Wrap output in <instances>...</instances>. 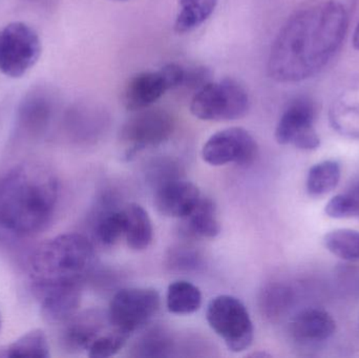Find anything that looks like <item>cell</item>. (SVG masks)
<instances>
[{
	"instance_id": "6da1fadb",
	"label": "cell",
	"mask_w": 359,
	"mask_h": 358,
	"mask_svg": "<svg viewBox=\"0 0 359 358\" xmlns=\"http://www.w3.org/2000/svg\"><path fill=\"white\" fill-rule=\"evenodd\" d=\"M349 14L327 0L302 8L280 29L270 50L268 73L278 82H299L320 74L343 46Z\"/></svg>"
},
{
	"instance_id": "7a4b0ae2",
	"label": "cell",
	"mask_w": 359,
	"mask_h": 358,
	"mask_svg": "<svg viewBox=\"0 0 359 358\" xmlns=\"http://www.w3.org/2000/svg\"><path fill=\"white\" fill-rule=\"evenodd\" d=\"M58 200L54 174L38 163H22L0 178V227L16 235H32L46 226Z\"/></svg>"
},
{
	"instance_id": "3957f363",
	"label": "cell",
	"mask_w": 359,
	"mask_h": 358,
	"mask_svg": "<svg viewBox=\"0 0 359 358\" xmlns=\"http://www.w3.org/2000/svg\"><path fill=\"white\" fill-rule=\"evenodd\" d=\"M94 263V247L88 239L79 233H65L48 240L34 252L29 273L34 287L82 284Z\"/></svg>"
},
{
	"instance_id": "277c9868",
	"label": "cell",
	"mask_w": 359,
	"mask_h": 358,
	"mask_svg": "<svg viewBox=\"0 0 359 358\" xmlns=\"http://www.w3.org/2000/svg\"><path fill=\"white\" fill-rule=\"evenodd\" d=\"M250 98L244 86L233 79L208 82L194 94L190 111L205 121H232L246 116Z\"/></svg>"
},
{
	"instance_id": "5b68a950",
	"label": "cell",
	"mask_w": 359,
	"mask_h": 358,
	"mask_svg": "<svg viewBox=\"0 0 359 358\" xmlns=\"http://www.w3.org/2000/svg\"><path fill=\"white\" fill-rule=\"evenodd\" d=\"M206 319L231 352L240 353L250 348L255 327L248 310L238 298L231 296L212 298L207 306Z\"/></svg>"
},
{
	"instance_id": "8992f818",
	"label": "cell",
	"mask_w": 359,
	"mask_h": 358,
	"mask_svg": "<svg viewBox=\"0 0 359 358\" xmlns=\"http://www.w3.org/2000/svg\"><path fill=\"white\" fill-rule=\"evenodd\" d=\"M42 53L41 40L34 27L22 21L8 23L0 31V73L13 79L35 67Z\"/></svg>"
},
{
	"instance_id": "52a82bcc",
	"label": "cell",
	"mask_w": 359,
	"mask_h": 358,
	"mask_svg": "<svg viewBox=\"0 0 359 358\" xmlns=\"http://www.w3.org/2000/svg\"><path fill=\"white\" fill-rule=\"evenodd\" d=\"M161 298L153 288H126L111 298L109 317L111 327L132 336L159 312Z\"/></svg>"
},
{
	"instance_id": "ba28073f",
	"label": "cell",
	"mask_w": 359,
	"mask_h": 358,
	"mask_svg": "<svg viewBox=\"0 0 359 358\" xmlns=\"http://www.w3.org/2000/svg\"><path fill=\"white\" fill-rule=\"evenodd\" d=\"M316 117V104L311 99L305 96L293 99L276 125V141L283 145H294L303 151H316L320 145L314 126Z\"/></svg>"
},
{
	"instance_id": "9c48e42d",
	"label": "cell",
	"mask_w": 359,
	"mask_h": 358,
	"mask_svg": "<svg viewBox=\"0 0 359 358\" xmlns=\"http://www.w3.org/2000/svg\"><path fill=\"white\" fill-rule=\"evenodd\" d=\"M175 130V120L161 109H144L137 111L122 126L121 139L130 146L128 156L147 147L165 142Z\"/></svg>"
},
{
	"instance_id": "30bf717a",
	"label": "cell",
	"mask_w": 359,
	"mask_h": 358,
	"mask_svg": "<svg viewBox=\"0 0 359 358\" xmlns=\"http://www.w3.org/2000/svg\"><path fill=\"white\" fill-rule=\"evenodd\" d=\"M257 155V141L242 128H226L215 132L202 149L203 160L212 166L230 163L247 165L255 161Z\"/></svg>"
},
{
	"instance_id": "8fae6325",
	"label": "cell",
	"mask_w": 359,
	"mask_h": 358,
	"mask_svg": "<svg viewBox=\"0 0 359 358\" xmlns=\"http://www.w3.org/2000/svg\"><path fill=\"white\" fill-rule=\"evenodd\" d=\"M82 284H56L34 287L41 313L50 323H65L77 313Z\"/></svg>"
},
{
	"instance_id": "7c38bea8",
	"label": "cell",
	"mask_w": 359,
	"mask_h": 358,
	"mask_svg": "<svg viewBox=\"0 0 359 358\" xmlns=\"http://www.w3.org/2000/svg\"><path fill=\"white\" fill-rule=\"evenodd\" d=\"M109 317L99 310H88L65 322L61 342L71 352L88 350L90 345L107 331Z\"/></svg>"
},
{
	"instance_id": "4fadbf2b",
	"label": "cell",
	"mask_w": 359,
	"mask_h": 358,
	"mask_svg": "<svg viewBox=\"0 0 359 358\" xmlns=\"http://www.w3.org/2000/svg\"><path fill=\"white\" fill-rule=\"evenodd\" d=\"M201 197L200 189L194 183L174 178L158 186L155 204L164 216L182 219L194 209Z\"/></svg>"
},
{
	"instance_id": "5bb4252c",
	"label": "cell",
	"mask_w": 359,
	"mask_h": 358,
	"mask_svg": "<svg viewBox=\"0 0 359 358\" xmlns=\"http://www.w3.org/2000/svg\"><path fill=\"white\" fill-rule=\"evenodd\" d=\"M168 90L161 71H143L126 84L122 101L128 111H138L151 106Z\"/></svg>"
},
{
	"instance_id": "9a60e30c",
	"label": "cell",
	"mask_w": 359,
	"mask_h": 358,
	"mask_svg": "<svg viewBox=\"0 0 359 358\" xmlns=\"http://www.w3.org/2000/svg\"><path fill=\"white\" fill-rule=\"evenodd\" d=\"M337 331V323L327 311L306 309L293 319L290 333L297 342L316 344L328 340Z\"/></svg>"
},
{
	"instance_id": "2e32d148",
	"label": "cell",
	"mask_w": 359,
	"mask_h": 358,
	"mask_svg": "<svg viewBox=\"0 0 359 358\" xmlns=\"http://www.w3.org/2000/svg\"><path fill=\"white\" fill-rule=\"evenodd\" d=\"M181 220L182 231L186 237L213 239L221 233L217 207L209 198L201 197L194 209Z\"/></svg>"
},
{
	"instance_id": "e0dca14e",
	"label": "cell",
	"mask_w": 359,
	"mask_h": 358,
	"mask_svg": "<svg viewBox=\"0 0 359 358\" xmlns=\"http://www.w3.org/2000/svg\"><path fill=\"white\" fill-rule=\"evenodd\" d=\"M124 214L126 222L124 237L128 247L136 252L147 249L153 242L154 228L147 210L139 204L133 203L126 206Z\"/></svg>"
},
{
	"instance_id": "ac0fdd59",
	"label": "cell",
	"mask_w": 359,
	"mask_h": 358,
	"mask_svg": "<svg viewBox=\"0 0 359 358\" xmlns=\"http://www.w3.org/2000/svg\"><path fill=\"white\" fill-rule=\"evenodd\" d=\"M166 305L168 311L174 315H192L196 312L202 305V294L201 290L190 282H174L168 287Z\"/></svg>"
},
{
	"instance_id": "d6986e66",
	"label": "cell",
	"mask_w": 359,
	"mask_h": 358,
	"mask_svg": "<svg viewBox=\"0 0 359 358\" xmlns=\"http://www.w3.org/2000/svg\"><path fill=\"white\" fill-rule=\"evenodd\" d=\"M219 0H179L175 29L180 34L187 33L200 27L215 12Z\"/></svg>"
},
{
	"instance_id": "ffe728a7",
	"label": "cell",
	"mask_w": 359,
	"mask_h": 358,
	"mask_svg": "<svg viewBox=\"0 0 359 358\" xmlns=\"http://www.w3.org/2000/svg\"><path fill=\"white\" fill-rule=\"evenodd\" d=\"M2 357H50L48 338L41 329H34L0 351Z\"/></svg>"
},
{
	"instance_id": "44dd1931",
	"label": "cell",
	"mask_w": 359,
	"mask_h": 358,
	"mask_svg": "<svg viewBox=\"0 0 359 358\" xmlns=\"http://www.w3.org/2000/svg\"><path fill=\"white\" fill-rule=\"evenodd\" d=\"M341 180V165L337 161H324L312 166L308 172L307 191L312 197H320L337 188Z\"/></svg>"
},
{
	"instance_id": "7402d4cb",
	"label": "cell",
	"mask_w": 359,
	"mask_h": 358,
	"mask_svg": "<svg viewBox=\"0 0 359 358\" xmlns=\"http://www.w3.org/2000/svg\"><path fill=\"white\" fill-rule=\"evenodd\" d=\"M126 224L124 209L102 210L97 216L95 224L96 237L103 245H114L126 233Z\"/></svg>"
},
{
	"instance_id": "603a6c76",
	"label": "cell",
	"mask_w": 359,
	"mask_h": 358,
	"mask_svg": "<svg viewBox=\"0 0 359 358\" xmlns=\"http://www.w3.org/2000/svg\"><path fill=\"white\" fill-rule=\"evenodd\" d=\"M325 247L339 258L350 262L359 261V231L337 229L324 237Z\"/></svg>"
},
{
	"instance_id": "cb8c5ba5",
	"label": "cell",
	"mask_w": 359,
	"mask_h": 358,
	"mask_svg": "<svg viewBox=\"0 0 359 358\" xmlns=\"http://www.w3.org/2000/svg\"><path fill=\"white\" fill-rule=\"evenodd\" d=\"M130 334L111 327L99 336L88 350V355L92 358H107L117 354L128 343Z\"/></svg>"
},
{
	"instance_id": "d4e9b609",
	"label": "cell",
	"mask_w": 359,
	"mask_h": 358,
	"mask_svg": "<svg viewBox=\"0 0 359 358\" xmlns=\"http://www.w3.org/2000/svg\"><path fill=\"white\" fill-rule=\"evenodd\" d=\"M292 292L284 285L269 286L261 298V307L268 317H278L292 303Z\"/></svg>"
},
{
	"instance_id": "484cf974",
	"label": "cell",
	"mask_w": 359,
	"mask_h": 358,
	"mask_svg": "<svg viewBox=\"0 0 359 358\" xmlns=\"http://www.w3.org/2000/svg\"><path fill=\"white\" fill-rule=\"evenodd\" d=\"M325 212L333 219L359 216V183L347 193L333 197L327 204Z\"/></svg>"
},
{
	"instance_id": "4316f807",
	"label": "cell",
	"mask_w": 359,
	"mask_h": 358,
	"mask_svg": "<svg viewBox=\"0 0 359 358\" xmlns=\"http://www.w3.org/2000/svg\"><path fill=\"white\" fill-rule=\"evenodd\" d=\"M161 333L162 332H149L141 338V340L135 345L134 351L136 352V357H166V352L170 350V340Z\"/></svg>"
},
{
	"instance_id": "83f0119b",
	"label": "cell",
	"mask_w": 359,
	"mask_h": 358,
	"mask_svg": "<svg viewBox=\"0 0 359 358\" xmlns=\"http://www.w3.org/2000/svg\"><path fill=\"white\" fill-rule=\"evenodd\" d=\"M210 71L207 67H194L185 69V77L182 86L198 92L205 84L210 82Z\"/></svg>"
},
{
	"instance_id": "f1b7e54d",
	"label": "cell",
	"mask_w": 359,
	"mask_h": 358,
	"mask_svg": "<svg viewBox=\"0 0 359 358\" xmlns=\"http://www.w3.org/2000/svg\"><path fill=\"white\" fill-rule=\"evenodd\" d=\"M168 90L182 88L185 77V67L178 63H168L160 69Z\"/></svg>"
},
{
	"instance_id": "f546056e",
	"label": "cell",
	"mask_w": 359,
	"mask_h": 358,
	"mask_svg": "<svg viewBox=\"0 0 359 358\" xmlns=\"http://www.w3.org/2000/svg\"><path fill=\"white\" fill-rule=\"evenodd\" d=\"M172 267L178 269H186L189 270L190 268H196L198 264V254L189 252V250H178L174 252L170 256Z\"/></svg>"
},
{
	"instance_id": "4dcf8cb0",
	"label": "cell",
	"mask_w": 359,
	"mask_h": 358,
	"mask_svg": "<svg viewBox=\"0 0 359 358\" xmlns=\"http://www.w3.org/2000/svg\"><path fill=\"white\" fill-rule=\"evenodd\" d=\"M352 43H353V48L359 50V21L358 25H356L355 31H354Z\"/></svg>"
},
{
	"instance_id": "1f68e13d",
	"label": "cell",
	"mask_w": 359,
	"mask_h": 358,
	"mask_svg": "<svg viewBox=\"0 0 359 358\" xmlns=\"http://www.w3.org/2000/svg\"><path fill=\"white\" fill-rule=\"evenodd\" d=\"M1 324H2V322H1V315H0V329H1Z\"/></svg>"
}]
</instances>
